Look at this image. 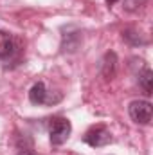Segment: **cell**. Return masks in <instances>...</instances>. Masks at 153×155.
Segmentation results:
<instances>
[{"instance_id":"obj_1","label":"cell","mask_w":153,"mask_h":155,"mask_svg":"<svg viewBox=\"0 0 153 155\" xmlns=\"http://www.w3.org/2000/svg\"><path fill=\"white\" fill-rule=\"evenodd\" d=\"M70 132H72V126H70L69 119H65V117L50 119V123H49V137H50V143L54 146H61L69 139Z\"/></svg>"},{"instance_id":"obj_2","label":"cell","mask_w":153,"mask_h":155,"mask_svg":"<svg viewBox=\"0 0 153 155\" xmlns=\"http://www.w3.org/2000/svg\"><path fill=\"white\" fill-rule=\"evenodd\" d=\"M29 99L34 105H56V103L61 101V94L60 92H56V94L54 92H49L47 87H45V83L38 81L29 90Z\"/></svg>"},{"instance_id":"obj_3","label":"cell","mask_w":153,"mask_h":155,"mask_svg":"<svg viewBox=\"0 0 153 155\" xmlns=\"http://www.w3.org/2000/svg\"><path fill=\"white\" fill-rule=\"evenodd\" d=\"M128 112L132 121H135L137 124H150L151 121V103L146 101V99H135L130 103L128 107Z\"/></svg>"},{"instance_id":"obj_4","label":"cell","mask_w":153,"mask_h":155,"mask_svg":"<svg viewBox=\"0 0 153 155\" xmlns=\"http://www.w3.org/2000/svg\"><path fill=\"white\" fill-rule=\"evenodd\" d=\"M83 141L92 148H101V146H106V144L112 143V134L105 126H96V128H90L85 134Z\"/></svg>"},{"instance_id":"obj_5","label":"cell","mask_w":153,"mask_h":155,"mask_svg":"<svg viewBox=\"0 0 153 155\" xmlns=\"http://www.w3.org/2000/svg\"><path fill=\"white\" fill-rule=\"evenodd\" d=\"M16 40L11 33L0 31V60H11L16 54Z\"/></svg>"},{"instance_id":"obj_6","label":"cell","mask_w":153,"mask_h":155,"mask_svg":"<svg viewBox=\"0 0 153 155\" xmlns=\"http://www.w3.org/2000/svg\"><path fill=\"white\" fill-rule=\"evenodd\" d=\"M117 71V54L115 52H106L105 58L101 60V74L105 79H112Z\"/></svg>"},{"instance_id":"obj_7","label":"cell","mask_w":153,"mask_h":155,"mask_svg":"<svg viewBox=\"0 0 153 155\" xmlns=\"http://www.w3.org/2000/svg\"><path fill=\"white\" fill-rule=\"evenodd\" d=\"M139 87L144 90L146 96H151V90H153V72L146 67L141 74H139Z\"/></svg>"},{"instance_id":"obj_8","label":"cell","mask_w":153,"mask_h":155,"mask_svg":"<svg viewBox=\"0 0 153 155\" xmlns=\"http://www.w3.org/2000/svg\"><path fill=\"white\" fill-rule=\"evenodd\" d=\"M122 38L126 40L128 43H132V45H142V43H146V40L142 38L137 31H132V29L122 31Z\"/></svg>"},{"instance_id":"obj_9","label":"cell","mask_w":153,"mask_h":155,"mask_svg":"<svg viewBox=\"0 0 153 155\" xmlns=\"http://www.w3.org/2000/svg\"><path fill=\"white\" fill-rule=\"evenodd\" d=\"M146 2H148V0H124V7H126L128 11H137V9H141Z\"/></svg>"},{"instance_id":"obj_10","label":"cell","mask_w":153,"mask_h":155,"mask_svg":"<svg viewBox=\"0 0 153 155\" xmlns=\"http://www.w3.org/2000/svg\"><path fill=\"white\" fill-rule=\"evenodd\" d=\"M115 2H119V0H106V4H108V5H114Z\"/></svg>"},{"instance_id":"obj_11","label":"cell","mask_w":153,"mask_h":155,"mask_svg":"<svg viewBox=\"0 0 153 155\" xmlns=\"http://www.w3.org/2000/svg\"><path fill=\"white\" fill-rule=\"evenodd\" d=\"M20 155H34L33 152H24V153H20Z\"/></svg>"}]
</instances>
